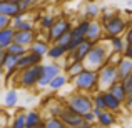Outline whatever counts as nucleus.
Masks as SVG:
<instances>
[{
    "instance_id": "f257e3e1",
    "label": "nucleus",
    "mask_w": 132,
    "mask_h": 128,
    "mask_svg": "<svg viewBox=\"0 0 132 128\" xmlns=\"http://www.w3.org/2000/svg\"><path fill=\"white\" fill-rule=\"evenodd\" d=\"M110 52H112L110 43L104 42V40H102V42H99V43H94L92 50L89 52V55L85 57V60H84L85 68L99 72L105 63H109V55H110Z\"/></svg>"
},
{
    "instance_id": "f03ea898",
    "label": "nucleus",
    "mask_w": 132,
    "mask_h": 128,
    "mask_svg": "<svg viewBox=\"0 0 132 128\" xmlns=\"http://www.w3.org/2000/svg\"><path fill=\"white\" fill-rule=\"evenodd\" d=\"M72 83L75 86V92H84L94 95L95 92H99V72L85 68L80 75H77L72 80Z\"/></svg>"
},
{
    "instance_id": "7ed1b4c3",
    "label": "nucleus",
    "mask_w": 132,
    "mask_h": 128,
    "mask_svg": "<svg viewBox=\"0 0 132 128\" xmlns=\"http://www.w3.org/2000/svg\"><path fill=\"white\" fill-rule=\"evenodd\" d=\"M42 65L44 63L34 65V67H29L25 70H20L15 75V78H13V83H17V86L25 88V90H30L34 86H37L40 77H42Z\"/></svg>"
},
{
    "instance_id": "20e7f679",
    "label": "nucleus",
    "mask_w": 132,
    "mask_h": 128,
    "mask_svg": "<svg viewBox=\"0 0 132 128\" xmlns=\"http://www.w3.org/2000/svg\"><path fill=\"white\" fill-rule=\"evenodd\" d=\"M104 25V33H105V38H112V37H120V35H126V32L129 30V20L127 17H124L122 13L117 12L112 18L102 22Z\"/></svg>"
},
{
    "instance_id": "39448f33",
    "label": "nucleus",
    "mask_w": 132,
    "mask_h": 128,
    "mask_svg": "<svg viewBox=\"0 0 132 128\" xmlns=\"http://www.w3.org/2000/svg\"><path fill=\"white\" fill-rule=\"evenodd\" d=\"M65 105H67L70 110H74V112L84 115V113L92 112V110H94V98H92L90 93L75 92V93H72L70 96H67Z\"/></svg>"
},
{
    "instance_id": "423d86ee",
    "label": "nucleus",
    "mask_w": 132,
    "mask_h": 128,
    "mask_svg": "<svg viewBox=\"0 0 132 128\" xmlns=\"http://www.w3.org/2000/svg\"><path fill=\"white\" fill-rule=\"evenodd\" d=\"M117 82H120L117 65H112L109 62L99 70V90H109Z\"/></svg>"
},
{
    "instance_id": "0eeeda50",
    "label": "nucleus",
    "mask_w": 132,
    "mask_h": 128,
    "mask_svg": "<svg viewBox=\"0 0 132 128\" xmlns=\"http://www.w3.org/2000/svg\"><path fill=\"white\" fill-rule=\"evenodd\" d=\"M72 27H74V25H72L69 20L59 17V18L55 20V23L52 25V28L48 30V32H45V33H47V35H45V38H47L50 43H55L62 35H64V33L72 32Z\"/></svg>"
},
{
    "instance_id": "6e6552de",
    "label": "nucleus",
    "mask_w": 132,
    "mask_h": 128,
    "mask_svg": "<svg viewBox=\"0 0 132 128\" xmlns=\"http://www.w3.org/2000/svg\"><path fill=\"white\" fill-rule=\"evenodd\" d=\"M59 73H62V67L59 62H48V63L42 65V77L39 80V88H48V83L57 77Z\"/></svg>"
},
{
    "instance_id": "1a4fd4ad",
    "label": "nucleus",
    "mask_w": 132,
    "mask_h": 128,
    "mask_svg": "<svg viewBox=\"0 0 132 128\" xmlns=\"http://www.w3.org/2000/svg\"><path fill=\"white\" fill-rule=\"evenodd\" d=\"M60 118H62V122H64L69 128H82V125H84V122H85L84 115H80V113L70 110L67 105H65V108H64V112H62Z\"/></svg>"
},
{
    "instance_id": "9d476101",
    "label": "nucleus",
    "mask_w": 132,
    "mask_h": 128,
    "mask_svg": "<svg viewBox=\"0 0 132 128\" xmlns=\"http://www.w3.org/2000/svg\"><path fill=\"white\" fill-rule=\"evenodd\" d=\"M105 38L104 33V25L100 20H90L89 25V32H87V40H90L92 43H99Z\"/></svg>"
},
{
    "instance_id": "9b49d317",
    "label": "nucleus",
    "mask_w": 132,
    "mask_h": 128,
    "mask_svg": "<svg viewBox=\"0 0 132 128\" xmlns=\"http://www.w3.org/2000/svg\"><path fill=\"white\" fill-rule=\"evenodd\" d=\"M37 38H39V32H37L35 28L34 30H15L13 42L22 43V45H25V47H30Z\"/></svg>"
},
{
    "instance_id": "f8f14e48",
    "label": "nucleus",
    "mask_w": 132,
    "mask_h": 128,
    "mask_svg": "<svg viewBox=\"0 0 132 128\" xmlns=\"http://www.w3.org/2000/svg\"><path fill=\"white\" fill-rule=\"evenodd\" d=\"M92 47H94V43L90 42V40L85 38L84 42H82L77 48H75V50H72L70 53L67 55V58H69V60H82V62H84L85 57L89 55V52L92 50Z\"/></svg>"
},
{
    "instance_id": "ddd939ff",
    "label": "nucleus",
    "mask_w": 132,
    "mask_h": 128,
    "mask_svg": "<svg viewBox=\"0 0 132 128\" xmlns=\"http://www.w3.org/2000/svg\"><path fill=\"white\" fill-rule=\"evenodd\" d=\"M42 60H44L42 55H37L34 52H27L25 55H22L19 58V70H25V68L34 67V65H40Z\"/></svg>"
},
{
    "instance_id": "4468645a",
    "label": "nucleus",
    "mask_w": 132,
    "mask_h": 128,
    "mask_svg": "<svg viewBox=\"0 0 132 128\" xmlns=\"http://www.w3.org/2000/svg\"><path fill=\"white\" fill-rule=\"evenodd\" d=\"M85 70V63L82 60H69V63L65 65V72L64 73L69 77V80H74L77 75H80Z\"/></svg>"
},
{
    "instance_id": "2eb2a0df",
    "label": "nucleus",
    "mask_w": 132,
    "mask_h": 128,
    "mask_svg": "<svg viewBox=\"0 0 132 128\" xmlns=\"http://www.w3.org/2000/svg\"><path fill=\"white\" fill-rule=\"evenodd\" d=\"M12 27H13L15 30H34V28H35V27H34V20L29 18L27 12L19 13V15L13 18Z\"/></svg>"
},
{
    "instance_id": "dca6fc26",
    "label": "nucleus",
    "mask_w": 132,
    "mask_h": 128,
    "mask_svg": "<svg viewBox=\"0 0 132 128\" xmlns=\"http://www.w3.org/2000/svg\"><path fill=\"white\" fill-rule=\"evenodd\" d=\"M0 13L10 17V18H15L19 13H22L20 5L15 2H10V0H0Z\"/></svg>"
},
{
    "instance_id": "f3484780",
    "label": "nucleus",
    "mask_w": 132,
    "mask_h": 128,
    "mask_svg": "<svg viewBox=\"0 0 132 128\" xmlns=\"http://www.w3.org/2000/svg\"><path fill=\"white\" fill-rule=\"evenodd\" d=\"M89 25H90V20H87V18H84L79 23H75V25L72 27V38L85 40L87 38V32H89Z\"/></svg>"
},
{
    "instance_id": "a211bd4d",
    "label": "nucleus",
    "mask_w": 132,
    "mask_h": 128,
    "mask_svg": "<svg viewBox=\"0 0 132 128\" xmlns=\"http://www.w3.org/2000/svg\"><path fill=\"white\" fill-rule=\"evenodd\" d=\"M67 55H69L67 47H64V45H60V43H50L47 58L52 60V62H57V60H60V58H65Z\"/></svg>"
},
{
    "instance_id": "6ab92c4d",
    "label": "nucleus",
    "mask_w": 132,
    "mask_h": 128,
    "mask_svg": "<svg viewBox=\"0 0 132 128\" xmlns=\"http://www.w3.org/2000/svg\"><path fill=\"white\" fill-rule=\"evenodd\" d=\"M117 122V116L114 112H110V110H102L100 112V115L97 116V125L100 128H109V126H114Z\"/></svg>"
},
{
    "instance_id": "aec40b11",
    "label": "nucleus",
    "mask_w": 132,
    "mask_h": 128,
    "mask_svg": "<svg viewBox=\"0 0 132 128\" xmlns=\"http://www.w3.org/2000/svg\"><path fill=\"white\" fill-rule=\"evenodd\" d=\"M100 13H102V7L99 5L97 2H87L84 7V17L87 20H99L100 18Z\"/></svg>"
},
{
    "instance_id": "412c9836",
    "label": "nucleus",
    "mask_w": 132,
    "mask_h": 128,
    "mask_svg": "<svg viewBox=\"0 0 132 128\" xmlns=\"http://www.w3.org/2000/svg\"><path fill=\"white\" fill-rule=\"evenodd\" d=\"M102 92H104V100H105V108L107 110L117 113V112H120V108H124V103L120 100H117L109 90H102Z\"/></svg>"
},
{
    "instance_id": "4be33fe9",
    "label": "nucleus",
    "mask_w": 132,
    "mask_h": 128,
    "mask_svg": "<svg viewBox=\"0 0 132 128\" xmlns=\"http://www.w3.org/2000/svg\"><path fill=\"white\" fill-rule=\"evenodd\" d=\"M48 48H50V42L47 38H37L35 42L29 47V52H34L37 55H42V57H47Z\"/></svg>"
},
{
    "instance_id": "5701e85b",
    "label": "nucleus",
    "mask_w": 132,
    "mask_h": 128,
    "mask_svg": "<svg viewBox=\"0 0 132 128\" xmlns=\"http://www.w3.org/2000/svg\"><path fill=\"white\" fill-rule=\"evenodd\" d=\"M44 116L37 110H29L27 112V128H40L44 126Z\"/></svg>"
},
{
    "instance_id": "b1692460",
    "label": "nucleus",
    "mask_w": 132,
    "mask_h": 128,
    "mask_svg": "<svg viewBox=\"0 0 132 128\" xmlns=\"http://www.w3.org/2000/svg\"><path fill=\"white\" fill-rule=\"evenodd\" d=\"M9 128H27V112L25 110H19L12 116V120L9 123Z\"/></svg>"
},
{
    "instance_id": "393cba45",
    "label": "nucleus",
    "mask_w": 132,
    "mask_h": 128,
    "mask_svg": "<svg viewBox=\"0 0 132 128\" xmlns=\"http://www.w3.org/2000/svg\"><path fill=\"white\" fill-rule=\"evenodd\" d=\"M19 58L20 57H17V55H12V53H9L7 52L5 55H3V65H5V70L7 72H20L19 70Z\"/></svg>"
},
{
    "instance_id": "a878e982",
    "label": "nucleus",
    "mask_w": 132,
    "mask_h": 128,
    "mask_svg": "<svg viewBox=\"0 0 132 128\" xmlns=\"http://www.w3.org/2000/svg\"><path fill=\"white\" fill-rule=\"evenodd\" d=\"M109 92L112 93L114 96H116L117 100H120V102H126L127 100V96H129V93H127V90H126V86L122 85V82H117V83H114L112 86L109 88Z\"/></svg>"
},
{
    "instance_id": "bb28decb",
    "label": "nucleus",
    "mask_w": 132,
    "mask_h": 128,
    "mask_svg": "<svg viewBox=\"0 0 132 128\" xmlns=\"http://www.w3.org/2000/svg\"><path fill=\"white\" fill-rule=\"evenodd\" d=\"M19 105V92L15 88H10L3 96V106L5 108H15Z\"/></svg>"
},
{
    "instance_id": "cd10ccee",
    "label": "nucleus",
    "mask_w": 132,
    "mask_h": 128,
    "mask_svg": "<svg viewBox=\"0 0 132 128\" xmlns=\"http://www.w3.org/2000/svg\"><path fill=\"white\" fill-rule=\"evenodd\" d=\"M107 42L110 43L112 52H119V53H124V50H126V47H127V42H126V37H124V35L107 38Z\"/></svg>"
},
{
    "instance_id": "c85d7f7f",
    "label": "nucleus",
    "mask_w": 132,
    "mask_h": 128,
    "mask_svg": "<svg viewBox=\"0 0 132 128\" xmlns=\"http://www.w3.org/2000/svg\"><path fill=\"white\" fill-rule=\"evenodd\" d=\"M13 37H15V28H13V27L2 28V30H0V45L7 48L10 43L13 42Z\"/></svg>"
},
{
    "instance_id": "c756f323",
    "label": "nucleus",
    "mask_w": 132,
    "mask_h": 128,
    "mask_svg": "<svg viewBox=\"0 0 132 128\" xmlns=\"http://www.w3.org/2000/svg\"><path fill=\"white\" fill-rule=\"evenodd\" d=\"M67 82H70L67 75H65V73H59L57 77L48 83V88H50L52 92H59V90H62L65 85H67Z\"/></svg>"
},
{
    "instance_id": "7c9ffc66",
    "label": "nucleus",
    "mask_w": 132,
    "mask_h": 128,
    "mask_svg": "<svg viewBox=\"0 0 132 128\" xmlns=\"http://www.w3.org/2000/svg\"><path fill=\"white\" fill-rule=\"evenodd\" d=\"M117 70H119L120 80H122V78H126L127 75L132 73V60H130V58H127V57H124L122 60H120V63L117 65Z\"/></svg>"
},
{
    "instance_id": "2f4dec72",
    "label": "nucleus",
    "mask_w": 132,
    "mask_h": 128,
    "mask_svg": "<svg viewBox=\"0 0 132 128\" xmlns=\"http://www.w3.org/2000/svg\"><path fill=\"white\" fill-rule=\"evenodd\" d=\"M44 128H69L60 116H47L44 120Z\"/></svg>"
},
{
    "instance_id": "473e14b6",
    "label": "nucleus",
    "mask_w": 132,
    "mask_h": 128,
    "mask_svg": "<svg viewBox=\"0 0 132 128\" xmlns=\"http://www.w3.org/2000/svg\"><path fill=\"white\" fill-rule=\"evenodd\" d=\"M7 52L12 53V55H17V57H22V55H25L29 52V47H25L22 43H17V42H12L7 47Z\"/></svg>"
},
{
    "instance_id": "72a5a7b5",
    "label": "nucleus",
    "mask_w": 132,
    "mask_h": 128,
    "mask_svg": "<svg viewBox=\"0 0 132 128\" xmlns=\"http://www.w3.org/2000/svg\"><path fill=\"white\" fill-rule=\"evenodd\" d=\"M55 17L54 15H48V13H45V15H40V18H39V25H40V28L44 30V32H48V30L52 28V25L55 23Z\"/></svg>"
},
{
    "instance_id": "f704fd0d",
    "label": "nucleus",
    "mask_w": 132,
    "mask_h": 128,
    "mask_svg": "<svg viewBox=\"0 0 132 128\" xmlns=\"http://www.w3.org/2000/svg\"><path fill=\"white\" fill-rule=\"evenodd\" d=\"M64 108H65V105H62V103H59V102H52V105L47 108V113H48L47 116H60L62 112H64Z\"/></svg>"
},
{
    "instance_id": "c9c22d12",
    "label": "nucleus",
    "mask_w": 132,
    "mask_h": 128,
    "mask_svg": "<svg viewBox=\"0 0 132 128\" xmlns=\"http://www.w3.org/2000/svg\"><path fill=\"white\" fill-rule=\"evenodd\" d=\"M122 58H124V53H119V52H110L109 55V62L112 65H119Z\"/></svg>"
},
{
    "instance_id": "e433bc0d",
    "label": "nucleus",
    "mask_w": 132,
    "mask_h": 128,
    "mask_svg": "<svg viewBox=\"0 0 132 128\" xmlns=\"http://www.w3.org/2000/svg\"><path fill=\"white\" fill-rule=\"evenodd\" d=\"M37 2H39V0H22V2L19 3V5H20V10H22V12H29V10L32 8Z\"/></svg>"
},
{
    "instance_id": "4c0bfd02",
    "label": "nucleus",
    "mask_w": 132,
    "mask_h": 128,
    "mask_svg": "<svg viewBox=\"0 0 132 128\" xmlns=\"http://www.w3.org/2000/svg\"><path fill=\"white\" fill-rule=\"evenodd\" d=\"M12 22H13V18H10V17H7V15H3V13H0V30L12 27Z\"/></svg>"
},
{
    "instance_id": "58836bf2",
    "label": "nucleus",
    "mask_w": 132,
    "mask_h": 128,
    "mask_svg": "<svg viewBox=\"0 0 132 128\" xmlns=\"http://www.w3.org/2000/svg\"><path fill=\"white\" fill-rule=\"evenodd\" d=\"M70 40H72V32H67V33H64L55 43H60V45H64V47H67V45L70 43Z\"/></svg>"
},
{
    "instance_id": "ea45409f",
    "label": "nucleus",
    "mask_w": 132,
    "mask_h": 128,
    "mask_svg": "<svg viewBox=\"0 0 132 128\" xmlns=\"http://www.w3.org/2000/svg\"><path fill=\"white\" fill-rule=\"evenodd\" d=\"M122 85L126 86V90H127V93H129V95H132V73L130 75H127L126 78H122Z\"/></svg>"
},
{
    "instance_id": "a19ab883",
    "label": "nucleus",
    "mask_w": 132,
    "mask_h": 128,
    "mask_svg": "<svg viewBox=\"0 0 132 128\" xmlns=\"http://www.w3.org/2000/svg\"><path fill=\"white\" fill-rule=\"evenodd\" d=\"M84 120H85V122H89V123H95L97 122V115L94 113V110H92V112L84 113Z\"/></svg>"
},
{
    "instance_id": "79ce46f5",
    "label": "nucleus",
    "mask_w": 132,
    "mask_h": 128,
    "mask_svg": "<svg viewBox=\"0 0 132 128\" xmlns=\"http://www.w3.org/2000/svg\"><path fill=\"white\" fill-rule=\"evenodd\" d=\"M124 108H126L129 113H132V95H129V96H127V100L124 102Z\"/></svg>"
},
{
    "instance_id": "37998d69",
    "label": "nucleus",
    "mask_w": 132,
    "mask_h": 128,
    "mask_svg": "<svg viewBox=\"0 0 132 128\" xmlns=\"http://www.w3.org/2000/svg\"><path fill=\"white\" fill-rule=\"evenodd\" d=\"M124 37H126V42L129 43V45H132V27H129V30L126 32V35H124Z\"/></svg>"
},
{
    "instance_id": "c03bdc74",
    "label": "nucleus",
    "mask_w": 132,
    "mask_h": 128,
    "mask_svg": "<svg viewBox=\"0 0 132 128\" xmlns=\"http://www.w3.org/2000/svg\"><path fill=\"white\" fill-rule=\"evenodd\" d=\"M124 57H127V58H130V60H132V45L127 43L126 50H124Z\"/></svg>"
},
{
    "instance_id": "a18cd8bd",
    "label": "nucleus",
    "mask_w": 132,
    "mask_h": 128,
    "mask_svg": "<svg viewBox=\"0 0 132 128\" xmlns=\"http://www.w3.org/2000/svg\"><path fill=\"white\" fill-rule=\"evenodd\" d=\"M5 73H7V70H5V65H3V60L0 58V77H3Z\"/></svg>"
},
{
    "instance_id": "49530a36",
    "label": "nucleus",
    "mask_w": 132,
    "mask_h": 128,
    "mask_svg": "<svg viewBox=\"0 0 132 128\" xmlns=\"http://www.w3.org/2000/svg\"><path fill=\"white\" fill-rule=\"evenodd\" d=\"M5 53H7V48L0 45V58H3V55H5Z\"/></svg>"
},
{
    "instance_id": "de8ad7c7",
    "label": "nucleus",
    "mask_w": 132,
    "mask_h": 128,
    "mask_svg": "<svg viewBox=\"0 0 132 128\" xmlns=\"http://www.w3.org/2000/svg\"><path fill=\"white\" fill-rule=\"evenodd\" d=\"M127 20H129V27H132V15L127 17Z\"/></svg>"
},
{
    "instance_id": "09e8293b",
    "label": "nucleus",
    "mask_w": 132,
    "mask_h": 128,
    "mask_svg": "<svg viewBox=\"0 0 132 128\" xmlns=\"http://www.w3.org/2000/svg\"><path fill=\"white\" fill-rule=\"evenodd\" d=\"M10 2H15V3H20L22 0H10Z\"/></svg>"
},
{
    "instance_id": "8fccbe9b",
    "label": "nucleus",
    "mask_w": 132,
    "mask_h": 128,
    "mask_svg": "<svg viewBox=\"0 0 132 128\" xmlns=\"http://www.w3.org/2000/svg\"><path fill=\"white\" fill-rule=\"evenodd\" d=\"M0 128H7V126H0Z\"/></svg>"
},
{
    "instance_id": "3c124183",
    "label": "nucleus",
    "mask_w": 132,
    "mask_h": 128,
    "mask_svg": "<svg viewBox=\"0 0 132 128\" xmlns=\"http://www.w3.org/2000/svg\"><path fill=\"white\" fill-rule=\"evenodd\" d=\"M129 128H132V125H130V126H129Z\"/></svg>"
}]
</instances>
